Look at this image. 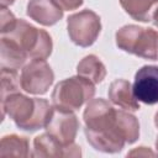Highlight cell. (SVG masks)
Segmentation results:
<instances>
[{"mask_svg": "<svg viewBox=\"0 0 158 158\" xmlns=\"http://www.w3.org/2000/svg\"><path fill=\"white\" fill-rule=\"evenodd\" d=\"M128 156H154V153L147 147H138L128 153Z\"/></svg>", "mask_w": 158, "mask_h": 158, "instance_id": "23", "label": "cell"}, {"mask_svg": "<svg viewBox=\"0 0 158 158\" xmlns=\"http://www.w3.org/2000/svg\"><path fill=\"white\" fill-rule=\"evenodd\" d=\"M151 20H152L153 25H154L156 27H158V6H157V7L154 9L153 14L151 15Z\"/></svg>", "mask_w": 158, "mask_h": 158, "instance_id": "24", "label": "cell"}, {"mask_svg": "<svg viewBox=\"0 0 158 158\" xmlns=\"http://www.w3.org/2000/svg\"><path fill=\"white\" fill-rule=\"evenodd\" d=\"M156 151H157V154H158V136H157V139H156Z\"/></svg>", "mask_w": 158, "mask_h": 158, "instance_id": "27", "label": "cell"}, {"mask_svg": "<svg viewBox=\"0 0 158 158\" xmlns=\"http://www.w3.org/2000/svg\"><path fill=\"white\" fill-rule=\"evenodd\" d=\"M64 147L57 141L51 133H42L33 139V152L32 157L49 158V157H63Z\"/></svg>", "mask_w": 158, "mask_h": 158, "instance_id": "15", "label": "cell"}, {"mask_svg": "<svg viewBox=\"0 0 158 158\" xmlns=\"http://www.w3.org/2000/svg\"><path fill=\"white\" fill-rule=\"evenodd\" d=\"M67 30L70 41L79 47L91 46L101 32V21L93 10H81L67 19Z\"/></svg>", "mask_w": 158, "mask_h": 158, "instance_id": "4", "label": "cell"}, {"mask_svg": "<svg viewBox=\"0 0 158 158\" xmlns=\"http://www.w3.org/2000/svg\"><path fill=\"white\" fill-rule=\"evenodd\" d=\"M143 27L137 26V25H126L122 26L120 30H117L115 35L116 40V46L122 49L126 53L133 54L136 43L138 41V37L142 32Z\"/></svg>", "mask_w": 158, "mask_h": 158, "instance_id": "19", "label": "cell"}, {"mask_svg": "<svg viewBox=\"0 0 158 158\" xmlns=\"http://www.w3.org/2000/svg\"><path fill=\"white\" fill-rule=\"evenodd\" d=\"M21 86V80L15 69L1 68V99L5 96L19 93Z\"/></svg>", "mask_w": 158, "mask_h": 158, "instance_id": "20", "label": "cell"}, {"mask_svg": "<svg viewBox=\"0 0 158 158\" xmlns=\"http://www.w3.org/2000/svg\"><path fill=\"white\" fill-rule=\"evenodd\" d=\"M0 156L1 157L14 156L22 158L31 156L28 139L23 136H17V135L4 136L1 138V144H0Z\"/></svg>", "mask_w": 158, "mask_h": 158, "instance_id": "16", "label": "cell"}, {"mask_svg": "<svg viewBox=\"0 0 158 158\" xmlns=\"http://www.w3.org/2000/svg\"><path fill=\"white\" fill-rule=\"evenodd\" d=\"M116 122L126 139V143L132 144L139 137V123L135 115L130 114V111L116 110Z\"/></svg>", "mask_w": 158, "mask_h": 158, "instance_id": "17", "label": "cell"}, {"mask_svg": "<svg viewBox=\"0 0 158 158\" xmlns=\"http://www.w3.org/2000/svg\"><path fill=\"white\" fill-rule=\"evenodd\" d=\"M133 54L151 60H158V32L153 28H143L136 43Z\"/></svg>", "mask_w": 158, "mask_h": 158, "instance_id": "13", "label": "cell"}, {"mask_svg": "<svg viewBox=\"0 0 158 158\" xmlns=\"http://www.w3.org/2000/svg\"><path fill=\"white\" fill-rule=\"evenodd\" d=\"M120 4L133 20L148 22L151 20V10L158 4V0H120Z\"/></svg>", "mask_w": 158, "mask_h": 158, "instance_id": "18", "label": "cell"}, {"mask_svg": "<svg viewBox=\"0 0 158 158\" xmlns=\"http://www.w3.org/2000/svg\"><path fill=\"white\" fill-rule=\"evenodd\" d=\"M17 20L19 19H16L14 16V14L10 10H7V7H1L0 9V26H1L0 32H1V36L11 32L15 28Z\"/></svg>", "mask_w": 158, "mask_h": 158, "instance_id": "21", "label": "cell"}, {"mask_svg": "<svg viewBox=\"0 0 158 158\" xmlns=\"http://www.w3.org/2000/svg\"><path fill=\"white\" fill-rule=\"evenodd\" d=\"M132 89L138 101L147 105L158 104V67H141L135 74Z\"/></svg>", "mask_w": 158, "mask_h": 158, "instance_id": "8", "label": "cell"}, {"mask_svg": "<svg viewBox=\"0 0 158 158\" xmlns=\"http://www.w3.org/2000/svg\"><path fill=\"white\" fill-rule=\"evenodd\" d=\"M27 54L12 41L6 37H1V47H0V64L1 68L7 69H20L26 59Z\"/></svg>", "mask_w": 158, "mask_h": 158, "instance_id": "12", "label": "cell"}, {"mask_svg": "<svg viewBox=\"0 0 158 158\" xmlns=\"http://www.w3.org/2000/svg\"><path fill=\"white\" fill-rule=\"evenodd\" d=\"M84 123L88 130L102 131L116 127V110L105 99H91L83 114Z\"/></svg>", "mask_w": 158, "mask_h": 158, "instance_id": "6", "label": "cell"}, {"mask_svg": "<svg viewBox=\"0 0 158 158\" xmlns=\"http://www.w3.org/2000/svg\"><path fill=\"white\" fill-rule=\"evenodd\" d=\"M78 75L88 79L94 84L101 83L106 77V68L104 63L94 54L85 56L77 65Z\"/></svg>", "mask_w": 158, "mask_h": 158, "instance_id": "14", "label": "cell"}, {"mask_svg": "<svg viewBox=\"0 0 158 158\" xmlns=\"http://www.w3.org/2000/svg\"><path fill=\"white\" fill-rule=\"evenodd\" d=\"M26 14L42 26H53L63 17V10L54 0H30L26 6Z\"/></svg>", "mask_w": 158, "mask_h": 158, "instance_id": "10", "label": "cell"}, {"mask_svg": "<svg viewBox=\"0 0 158 158\" xmlns=\"http://www.w3.org/2000/svg\"><path fill=\"white\" fill-rule=\"evenodd\" d=\"M21 88L33 95H43L54 80V73L44 59H32L23 65L20 75Z\"/></svg>", "mask_w": 158, "mask_h": 158, "instance_id": "5", "label": "cell"}, {"mask_svg": "<svg viewBox=\"0 0 158 158\" xmlns=\"http://www.w3.org/2000/svg\"><path fill=\"white\" fill-rule=\"evenodd\" d=\"M1 110L2 117L7 115L20 130L35 132L46 128L54 109L46 99L28 98L19 91L1 99Z\"/></svg>", "mask_w": 158, "mask_h": 158, "instance_id": "1", "label": "cell"}, {"mask_svg": "<svg viewBox=\"0 0 158 158\" xmlns=\"http://www.w3.org/2000/svg\"><path fill=\"white\" fill-rule=\"evenodd\" d=\"M15 2V0H0V4H1V7H7L10 5H12Z\"/></svg>", "mask_w": 158, "mask_h": 158, "instance_id": "25", "label": "cell"}, {"mask_svg": "<svg viewBox=\"0 0 158 158\" xmlns=\"http://www.w3.org/2000/svg\"><path fill=\"white\" fill-rule=\"evenodd\" d=\"M46 130L57 141H59L63 147H65L74 143L79 130V121L73 111L56 107L46 126Z\"/></svg>", "mask_w": 158, "mask_h": 158, "instance_id": "7", "label": "cell"}, {"mask_svg": "<svg viewBox=\"0 0 158 158\" xmlns=\"http://www.w3.org/2000/svg\"><path fill=\"white\" fill-rule=\"evenodd\" d=\"M54 2L63 10V11H70L80 7L84 2V0H54Z\"/></svg>", "mask_w": 158, "mask_h": 158, "instance_id": "22", "label": "cell"}, {"mask_svg": "<svg viewBox=\"0 0 158 158\" xmlns=\"http://www.w3.org/2000/svg\"><path fill=\"white\" fill-rule=\"evenodd\" d=\"M110 101L127 111H137L139 110V104L137 98L133 94L132 85L128 80L126 79H116L114 80L107 91Z\"/></svg>", "mask_w": 158, "mask_h": 158, "instance_id": "11", "label": "cell"}, {"mask_svg": "<svg viewBox=\"0 0 158 158\" xmlns=\"http://www.w3.org/2000/svg\"><path fill=\"white\" fill-rule=\"evenodd\" d=\"M154 125H156V127L158 128V111H157L156 115H154Z\"/></svg>", "mask_w": 158, "mask_h": 158, "instance_id": "26", "label": "cell"}, {"mask_svg": "<svg viewBox=\"0 0 158 158\" xmlns=\"http://www.w3.org/2000/svg\"><path fill=\"white\" fill-rule=\"evenodd\" d=\"M84 133L88 143L96 151L104 153H118L123 149L126 144V139L122 136L117 122L116 127L102 130V131H91L84 128Z\"/></svg>", "mask_w": 158, "mask_h": 158, "instance_id": "9", "label": "cell"}, {"mask_svg": "<svg viewBox=\"0 0 158 158\" xmlns=\"http://www.w3.org/2000/svg\"><path fill=\"white\" fill-rule=\"evenodd\" d=\"M95 95V84L88 79L77 75L59 81L52 93L54 107L75 111L85 102H89Z\"/></svg>", "mask_w": 158, "mask_h": 158, "instance_id": "3", "label": "cell"}, {"mask_svg": "<svg viewBox=\"0 0 158 158\" xmlns=\"http://www.w3.org/2000/svg\"><path fill=\"white\" fill-rule=\"evenodd\" d=\"M1 37H6L17 44L31 59H47L53 49L52 38L44 30L37 28L27 21L20 19L15 28L2 35Z\"/></svg>", "mask_w": 158, "mask_h": 158, "instance_id": "2", "label": "cell"}]
</instances>
